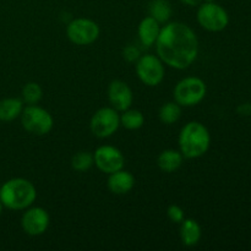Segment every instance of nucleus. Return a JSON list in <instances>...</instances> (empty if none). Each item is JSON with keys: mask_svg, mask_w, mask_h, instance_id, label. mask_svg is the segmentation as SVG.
<instances>
[{"mask_svg": "<svg viewBox=\"0 0 251 251\" xmlns=\"http://www.w3.org/2000/svg\"><path fill=\"white\" fill-rule=\"evenodd\" d=\"M154 46L164 65L176 70L190 68L199 55L198 36L190 26L179 21L164 24Z\"/></svg>", "mask_w": 251, "mask_h": 251, "instance_id": "nucleus-1", "label": "nucleus"}, {"mask_svg": "<svg viewBox=\"0 0 251 251\" xmlns=\"http://www.w3.org/2000/svg\"><path fill=\"white\" fill-rule=\"evenodd\" d=\"M37 199L36 186L25 178H12L0 185V201L12 211H25Z\"/></svg>", "mask_w": 251, "mask_h": 251, "instance_id": "nucleus-2", "label": "nucleus"}, {"mask_svg": "<svg viewBox=\"0 0 251 251\" xmlns=\"http://www.w3.org/2000/svg\"><path fill=\"white\" fill-rule=\"evenodd\" d=\"M178 144L179 151L181 152L184 158H200L210 149V131L202 123L189 122L180 130Z\"/></svg>", "mask_w": 251, "mask_h": 251, "instance_id": "nucleus-3", "label": "nucleus"}, {"mask_svg": "<svg viewBox=\"0 0 251 251\" xmlns=\"http://www.w3.org/2000/svg\"><path fill=\"white\" fill-rule=\"evenodd\" d=\"M207 93V86L198 76H188L179 81L173 91L174 100L181 107H194L203 100Z\"/></svg>", "mask_w": 251, "mask_h": 251, "instance_id": "nucleus-4", "label": "nucleus"}, {"mask_svg": "<svg viewBox=\"0 0 251 251\" xmlns=\"http://www.w3.org/2000/svg\"><path fill=\"white\" fill-rule=\"evenodd\" d=\"M21 124L27 132L36 136L49 134L54 126V119L50 113L38 104L24 107L21 115Z\"/></svg>", "mask_w": 251, "mask_h": 251, "instance_id": "nucleus-5", "label": "nucleus"}, {"mask_svg": "<svg viewBox=\"0 0 251 251\" xmlns=\"http://www.w3.org/2000/svg\"><path fill=\"white\" fill-rule=\"evenodd\" d=\"M135 71L139 80L149 87L161 85L166 75L164 63L158 55L153 54H145L140 56L139 60L135 63Z\"/></svg>", "mask_w": 251, "mask_h": 251, "instance_id": "nucleus-6", "label": "nucleus"}, {"mask_svg": "<svg viewBox=\"0 0 251 251\" xmlns=\"http://www.w3.org/2000/svg\"><path fill=\"white\" fill-rule=\"evenodd\" d=\"M198 22L208 32H221L229 24V16L223 6L217 2H201L198 10Z\"/></svg>", "mask_w": 251, "mask_h": 251, "instance_id": "nucleus-7", "label": "nucleus"}, {"mask_svg": "<svg viewBox=\"0 0 251 251\" xmlns=\"http://www.w3.org/2000/svg\"><path fill=\"white\" fill-rule=\"evenodd\" d=\"M100 34V28L96 21L86 17H77L66 26V36L76 46H90L95 43Z\"/></svg>", "mask_w": 251, "mask_h": 251, "instance_id": "nucleus-8", "label": "nucleus"}, {"mask_svg": "<svg viewBox=\"0 0 251 251\" xmlns=\"http://www.w3.org/2000/svg\"><path fill=\"white\" fill-rule=\"evenodd\" d=\"M120 126V114L113 107L100 108L90 122L91 132L98 139H108L118 131Z\"/></svg>", "mask_w": 251, "mask_h": 251, "instance_id": "nucleus-9", "label": "nucleus"}, {"mask_svg": "<svg viewBox=\"0 0 251 251\" xmlns=\"http://www.w3.org/2000/svg\"><path fill=\"white\" fill-rule=\"evenodd\" d=\"M50 216L48 211L39 206H29L21 217V227L27 235L38 237L48 230Z\"/></svg>", "mask_w": 251, "mask_h": 251, "instance_id": "nucleus-10", "label": "nucleus"}, {"mask_svg": "<svg viewBox=\"0 0 251 251\" xmlns=\"http://www.w3.org/2000/svg\"><path fill=\"white\" fill-rule=\"evenodd\" d=\"M95 166L102 173L110 174L123 169L125 166V157L119 149L110 145L100 146L93 152Z\"/></svg>", "mask_w": 251, "mask_h": 251, "instance_id": "nucleus-11", "label": "nucleus"}, {"mask_svg": "<svg viewBox=\"0 0 251 251\" xmlns=\"http://www.w3.org/2000/svg\"><path fill=\"white\" fill-rule=\"evenodd\" d=\"M108 100L110 107L117 109L119 113L124 112L131 108L134 102V93L125 81L114 80L108 86Z\"/></svg>", "mask_w": 251, "mask_h": 251, "instance_id": "nucleus-12", "label": "nucleus"}, {"mask_svg": "<svg viewBox=\"0 0 251 251\" xmlns=\"http://www.w3.org/2000/svg\"><path fill=\"white\" fill-rule=\"evenodd\" d=\"M107 185L110 193L115 195H125L130 193L135 186V176L129 171H125L124 168L114 172V173L108 174Z\"/></svg>", "mask_w": 251, "mask_h": 251, "instance_id": "nucleus-13", "label": "nucleus"}, {"mask_svg": "<svg viewBox=\"0 0 251 251\" xmlns=\"http://www.w3.org/2000/svg\"><path fill=\"white\" fill-rule=\"evenodd\" d=\"M161 24L151 16H146L141 20L137 28V34H139L140 43L146 48L154 46L157 38L161 32Z\"/></svg>", "mask_w": 251, "mask_h": 251, "instance_id": "nucleus-14", "label": "nucleus"}, {"mask_svg": "<svg viewBox=\"0 0 251 251\" xmlns=\"http://www.w3.org/2000/svg\"><path fill=\"white\" fill-rule=\"evenodd\" d=\"M201 237H202V229L198 221L193 218H184L183 222L180 223L181 243L185 247L193 248L199 244Z\"/></svg>", "mask_w": 251, "mask_h": 251, "instance_id": "nucleus-15", "label": "nucleus"}, {"mask_svg": "<svg viewBox=\"0 0 251 251\" xmlns=\"http://www.w3.org/2000/svg\"><path fill=\"white\" fill-rule=\"evenodd\" d=\"M184 156L180 151L173 149L164 150L157 158V166L164 173H174L181 167Z\"/></svg>", "mask_w": 251, "mask_h": 251, "instance_id": "nucleus-16", "label": "nucleus"}, {"mask_svg": "<svg viewBox=\"0 0 251 251\" xmlns=\"http://www.w3.org/2000/svg\"><path fill=\"white\" fill-rule=\"evenodd\" d=\"M24 100L17 97H7L0 100V122L9 123L17 119L24 110Z\"/></svg>", "mask_w": 251, "mask_h": 251, "instance_id": "nucleus-17", "label": "nucleus"}, {"mask_svg": "<svg viewBox=\"0 0 251 251\" xmlns=\"http://www.w3.org/2000/svg\"><path fill=\"white\" fill-rule=\"evenodd\" d=\"M150 16L159 24H167L171 20L173 9L168 0H152L149 6Z\"/></svg>", "mask_w": 251, "mask_h": 251, "instance_id": "nucleus-18", "label": "nucleus"}, {"mask_svg": "<svg viewBox=\"0 0 251 251\" xmlns=\"http://www.w3.org/2000/svg\"><path fill=\"white\" fill-rule=\"evenodd\" d=\"M145 115L139 109H129L120 112V126L126 130H139L144 126Z\"/></svg>", "mask_w": 251, "mask_h": 251, "instance_id": "nucleus-19", "label": "nucleus"}, {"mask_svg": "<svg viewBox=\"0 0 251 251\" xmlns=\"http://www.w3.org/2000/svg\"><path fill=\"white\" fill-rule=\"evenodd\" d=\"M159 120L166 125H172L178 122L181 117V105H179L176 100L167 102L159 108L158 112Z\"/></svg>", "mask_w": 251, "mask_h": 251, "instance_id": "nucleus-20", "label": "nucleus"}, {"mask_svg": "<svg viewBox=\"0 0 251 251\" xmlns=\"http://www.w3.org/2000/svg\"><path fill=\"white\" fill-rule=\"evenodd\" d=\"M22 98L25 104H38L41 102L42 97H43V90H42L41 85L37 82H27L26 85L22 87Z\"/></svg>", "mask_w": 251, "mask_h": 251, "instance_id": "nucleus-21", "label": "nucleus"}, {"mask_svg": "<svg viewBox=\"0 0 251 251\" xmlns=\"http://www.w3.org/2000/svg\"><path fill=\"white\" fill-rule=\"evenodd\" d=\"M92 166H95V158H93V153L88 151L77 152L71 158V167L74 171L78 173L87 172Z\"/></svg>", "mask_w": 251, "mask_h": 251, "instance_id": "nucleus-22", "label": "nucleus"}, {"mask_svg": "<svg viewBox=\"0 0 251 251\" xmlns=\"http://www.w3.org/2000/svg\"><path fill=\"white\" fill-rule=\"evenodd\" d=\"M167 216H168L169 221L173 223H178L180 225L181 222L185 218V212H184L183 208L178 205H171L168 208H167Z\"/></svg>", "mask_w": 251, "mask_h": 251, "instance_id": "nucleus-23", "label": "nucleus"}, {"mask_svg": "<svg viewBox=\"0 0 251 251\" xmlns=\"http://www.w3.org/2000/svg\"><path fill=\"white\" fill-rule=\"evenodd\" d=\"M122 55L127 63H136V61L139 60L140 56H141V51H140V49L137 48L136 46L129 44V46H126L123 49Z\"/></svg>", "mask_w": 251, "mask_h": 251, "instance_id": "nucleus-24", "label": "nucleus"}, {"mask_svg": "<svg viewBox=\"0 0 251 251\" xmlns=\"http://www.w3.org/2000/svg\"><path fill=\"white\" fill-rule=\"evenodd\" d=\"M238 112L242 115H250L251 114V105L249 103H245V104H242L239 108H238Z\"/></svg>", "mask_w": 251, "mask_h": 251, "instance_id": "nucleus-25", "label": "nucleus"}, {"mask_svg": "<svg viewBox=\"0 0 251 251\" xmlns=\"http://www.w3.org/2000/svg\"><path fill=\"white\" fill-rule=\"evenodd\" d=\"M180 1L188 6H199L202 2V0H180Z\"/></svg>", "mask_w": 251, "mask_h": 251, "instance_id": "nucleus-26", "label": "nucleus"}, {"mask_svg": "<svg viewBox=\"0 0 251 251\" xmlns=\"http://www.w3.org/2000/svg\"><path fill=\"white\" fill-rule=\"evenodd\" d=\"M2 208H4V206H2L1 201H0V215H1V212H2Z\"/></svg>", "mask_w": 251, "mask_h": 251, "instance_id": "nucleus-27", "label": "nucleus"}, {"mask_svg": "<svg viewBox=\"0 0 251 251\" xmlns=\"http://www.w3.org/2000/svg\"><path fill=\"white\" fill-rule=\"evenodd\" d=\"M206 2H212V1H215V0H205Z\"/></svg>", "mask_w": 251, "mask_h": 251, "instance_id": "nucleus-28", "label": "nucleus"}]
</instances>
